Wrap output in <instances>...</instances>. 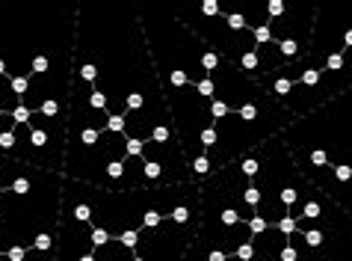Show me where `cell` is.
<instances>
[{"label":"cell","instance_id":"277c9868","mask_svg":"<svg viewBox=\"0 0 352 261\" xmlns=\"http://www.w3.org/2000/svg\"><path fill=\"white\" fill-rule=\"evenodd\" d=\"M285 238L287 235H281L278 229H267L261 235H255V255H252V261H285L278 253Z\"/></svg>","mask_w":352,"mask_h":261},{"label":"cell","instance_id":"7a4b0ae2","mask_svg":"<svg viewBox=\"0 0 352 261\" xmlns=\"http://www.w3.org/2000/svg\"><path fill=\"white\" fill-rule=\"evenodd\" d=\"M136 12H140L145 45H148L160 90L169 104L175 137H178L190 167L192 160L208 158L201 149V134L213 125L210 101L199 95V86L213 77L204 69L208 45L195 39L181 21H175L166 0H136Z\"/></svg>","mask_w":352,"mask_h":261},{"label":"cell","instance_id":"5b68a950","mask_svg":"<svg viewBox=\"0 0 352 261\" xmlns=\"http://www.w3.org/2000/svg\"><path fill=\"white\" fill-rule=\"evenodd\" d=\"M18 104H21V98H18V95L12 92L9 81H3V77H0V137L18 128L15 119H12V113H15Z\"/></svg>","mask_w":352,"mask_h":261},{"label":"cell","instance_id":"ba28073f","mask_svg":"<svg viewBox=\"0 0 352 261\" xmlns=\"http://www.w3.org/2000/svg\"><path fill=\"white\" fill-rule=\"evenodd\" d=\"M249 229H252V235H261V231H267V223H263L261 217H255V220L249 223Z\"/></svg>","mask_w":352,"mask_h":261},{"label":"cell","instance_id":"6da1fadb","mask_svg":"<svg viewBox=\"0 0 352 261\" xmlns=\"http://www.w3.org/2000/svg\"><path fill=\"white\" fill-rule=\"evenodd\" d=\"M74 45L92 54L98 65L95 86L107 98V119L122 116L128 122L124 137L145 146L178 143L136 0H77Z\"/></svg>","mask_w":352,"mask_h":261},{"label":"cell","instance_id":"8992f818","mask_svg":"<svg viewBox=\"0 0 352 261\" xmlns=\"http://www.w3.org/2000/svg\"><path fill=\"white\" fill-rule=\"evenodd\" d=\"M246 238H249V235H246ZM246 238H243V240H246ZM234 249H237V247H234ZM181 261H208V258L201 255V249H199V247L190 244V249L184 253V258H181ZM228 261H243V258H240L237 253H231V255H228Z\"/></svg>","mask_w":352,"mask_h":261},{"label":"cell","instance_id":"52a82bcc","mask_svg":"<svg viewBox=\"0 0 352 261\" xmlns=\"http://www.w3.org/2000/svg\"><path fill=\"white\" fill-rule=\"evenodd\" d=\"M276 229L281 231V235H293V231H296V220H293V217L287 214V217H285V220H281V223H278Z\"/></svg>","mask_w":352,"mask_h":261},{"label":"cell","instance_id":"3957f363","mask_svg":"<svg viewBox=\"0 0 352 261\" xmlns=\"http://www.w3.org/2000/svg\"><path fill=\"white\" fill-rule=\"evenodd\" d=\"M293 167L352 217V90L281 131Z\"/></svg>","mask_w":352,"mask_h":261}]
</instances>
